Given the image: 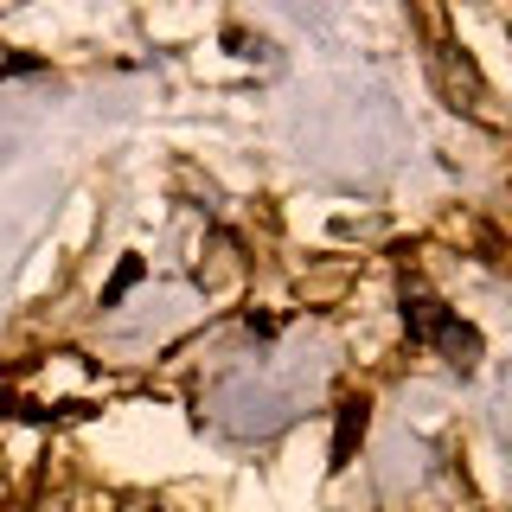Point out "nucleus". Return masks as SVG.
Segmentation results:
<instances>
[{
    "instance_id": "obj_2",
    "label": "nucleus",
    "mask_w": 512,
    "mask_h": 512,
    "mask_svg": "<svg viewBox=\"0 0 512 512\" xmlns=\"http://www.w3.org/2000/svg\"><path fill=\"white\" fill-rule=\"evenodd\" d=\"M352 442H365V404H346L340 410V442H333V468L352 461Z\"/></svg>"
},
{
    "instance_id": "obj_1",
    "label": "nucleus",
    "mask_w": 512,
    "mask_h": 512,
    "mask_svg": "<svg viewBox=\"0 0 512 512\" xmlns=\"http://www.w3.org/2000/svg\"><path fill=\"white\" fill-rule=\"evenodd\" d=\"M404 327H410L416 346L442 352L455 372H474V365H480V327H474V320H461L448 301H436L423 282H404Z\"/></svg>"
}]
</instances>
